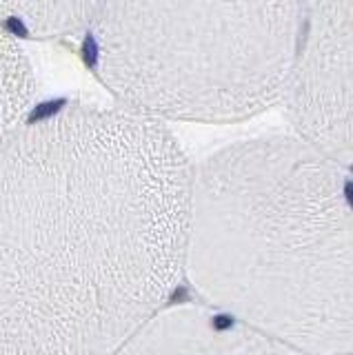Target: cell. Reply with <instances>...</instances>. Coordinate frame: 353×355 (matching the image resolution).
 <instances>
[{"label": "cell", "instance_id": "8992f818", "mask_svg": "<svg viewBox=\"0 0 353 355\" xmlns=\"http://www.w3.org/2000/svg\"><path fill=\"white\" fill-rule=\"evenodd\" d=\"M34 92L29 60L0 22V153L25 125L23 116Z\"/></svg>", "mask_w": 353, "mask_h": 355}, {"label": "cell", "instance_id": "5b68a950", "mask_svg": "<svg viewBox=\"0 0 353 355\" xmlns=\"http://www.w3.org/2000/svg\"><path fill=\"white\" fill-rule=\"evenodd\" d=\"M116 355H302L207 304L173 306L142 327Z\"/></svg>", "mask_w": 353, "mask_h": 355}, {"label": "cell", "instance_id": "3957f363", "mask_svg": "<svg viewBox=\"0 0 353 355\" xmlns=\"http://www.w3.org/2000/svg\"><path fill=\"white\" fill-rule=\"evenodd\" d=\"M302 3H103L96 71L151 120L234 122L282 103Z\"/></svg>", "mask_w": 353, "mask_h": 355}, {"label": "cell", "instance_id": "277c9868", "mask_svg": "<svg viewBox=\"0 0 353 355\" xmlns=\"http://www.w3.org/2000/svg\"><path fill=\"white\" fill-rule=\"evenodd\" d=\"M295 136L353 166V3H311L282 98Z\"/></svg>", "mask_w": 353, "mask_h": 355}, {"label": "cell", "instance_id": "6da1fadb", "mask_svg": "<svg viewBox=\"0 0 353 355\" xmlns=\"http://www.w3.org/2000/svg\"><path fill=\"white\" fill-rule=\"evenodd\" d=\"M191 184L131 109L25 122L0 153V355H116L184 277Z\"/></svg>", "mask_w": 353, "mask_h": 355}, {"label": "cell", "instance_id": "7a4b0ae2", "mask_svg": "<svg viewBox=\"0 0 353 355\" xmlns=\"http://www.w3.org/2000/svg\"><path fill=\"white\" fill-rule=\"evenodd\" d=\"M184 277L203 304L302 355L353 353V189L340 164L271 133L193 171Z\"/></svg>", "mask_w": 353, "mask_h": 355}, {"label": "cell", "instance_id": "52a82bcc", "mask_svg": "<svg viewBox=\"0 0 353 355\" xmlns=\"http://www.w3.org/2000/svg\"><path fill=\"white\" fill-rule=\"evenodd\" d=\"M103 3H0L12 18L23 20L31 31L58 33L92 27Z\"/></svg>", "mask_w": 353, "mask_h": 355}, {"label": "cell", "instance_id": "ba28073f", "mask_svg": "<svg viewBox=\"0 0 353 355\" xmlns=\"http://www.w3.org/2000/svg\"><path fill=\"white\" fill-rule=\"evenodd\" d=\"M351 355H353V353H351Z\"/></svg>", "mask_w": 353, "mask_h": 355}]
</instances>
